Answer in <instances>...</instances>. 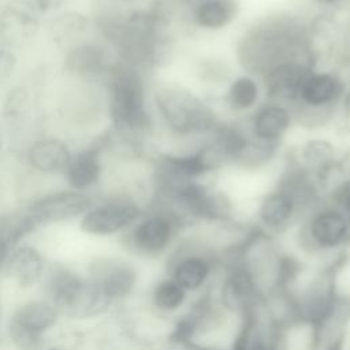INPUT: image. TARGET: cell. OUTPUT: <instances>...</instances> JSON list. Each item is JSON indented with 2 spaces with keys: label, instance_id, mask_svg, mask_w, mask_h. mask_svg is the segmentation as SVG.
Wrapping results in <instances>:
<instances>
[{
  "label": "cell",
  "instance_id": "cell-1",
  "mask_svg": "<svg viewBox=\"0 0 350 350\" xmlns=\"http://www.w3.org/2000/svg\"><path fill=\"white\" fill-rule=\"evenodd\" d=\"M287 60H308L317 64L310 42L308 18L291 12H276L249 25L235 49L239 70L258 78L271 67Z\"/></svg>",
  "mask_w": 350,
  "mask_h": 350
},
{
  "label": "cell",
  "instance_id": "cell-2",
  "mask_svg": "<svg viewBox=\"0 0 350 350\" xmlns=\"http://www.w3.org/2000/svg\"><path fill=\"white\" fill-rule=\"evenodd\" d=\"M154 124L175 146L204 141L224 119L216 100L180 79L160 81L152 93Z\"/></svg>",
  "mask_w": 350,
  "mask_h": 350
},
{
  "label": "cell",
  "instance_id": "cell-3",
  "mask_svg": "<svg viewBox=\"0 0 350 350\" xmlns=\"http://www.w3.org/2000/svg\"><path fill=\"white\" fill-rule=\"evenodd\" d=\"M108 75V109L115 134L138 145L154 129L146 83L138 67L115 63Z\"/></svg>",
  "mask_w": 350,
  "mask_h": 350
},
{
  "label": "cell",
  "instance_id": "cell-4",
  "mask_svg": "<svg viewBox=\"0 0 350 350\" xmlns=\"http://www.w3.org/2000/svg\"><path fill=\"white\" fill-rule=\"evenodd\" d=\"M349 81L342 66L316 64L310 68L291 105L297 126L312 133L332 126Z\"/></svg>",
  "mask_w": 350,
  "mask_h": 350
},
{
  "label": "cell",
  "instance_id": "cell-5",
  "mask_svg": "<svg viewBox=\"0 0 350 350\" xmlns=\"http://www.w3.org/2000/svg\"><path fill=\"white\" fill-rule=\"evenodd\" d=\"M291 232L301 257L329 264L350 249V220L325 200L313 206Z\"/></svg>",
  "mask_w": 350,
  "mask_h": 350
},
{
  "label": "cell",
  "instance_id": "cell-6",
  "mask_svg": "<svg viewBox=\"0 0 350 350\" xmlns=\"http://www.w3.org/2000/svg\"><path fill=\"white\" fill-rule=\"evenodd\" d=\"M48 294L57 313L74 320L98 317L113 304L97 284L68 269H56L51 275Z\"/></svg>",
  "mask_w": 350,
  "mask_h": 350
},
{
  "label": "cell",
  "instance_id": "cell-7",
  "mask_svg": "<svg viewBox=\"0 0 350 350\" xmlns=\"http://www.w3.org/2000/svg\"><path fill=\"white\" fill-rule=\"evenodd\" d=\"M182 223L168 211L148 206L144 215L126 231L127 246L146 258L167 257L185 232Z\"/></svg>",
  "mask_w": 350,
  "mask_h": 350
},
{
  "label": "cell",
  "instance_id": "cell-8",
  "mask_svg": "<svg viewBox=\"0 0 350 350\" xmlns=\"http://www.w3.org/2000/svg\"><path fill=\"white\" fill-rule=\"evenodd\" d=\"M345 157L346 154L335 138L321 131H313L290 150L287 160L312 174L325 196L328 186L342 172Z\"/></svg>",
  "mask_w": 350,
  "mask_h": 350
},
{
  "label": "cell",
  "instance_id": "cell-9",
  "mask_svg": "<svg viewBox=\"0 0 350 350\" xmlns=\"http://www.w3.org/2000/svg\"><path fill=\"white\" fill-rule=\"evenodd\" d=\"M146 211L131 197H116L93 209H89L82 220V231L92 235H113L127 231Z\"/></svg>",
  "mask_w": 350,
  "mask_h": 350
},
{
  "label": "cell",
  "instance_id": "cell-10",
  "mask_svg": "<svg viewBox=\"0 0 350 350\" xmlns=\"http://www.w3.org/2000/svg\"><path fill=\"white\" fill-rule=\"evenodd\" d=\"M245 124L250 135L269 146L282 148L297 126L290 105L272 100H264L247 118Z\"/></svg>",
  "mask_w": 350,
  "mask_h": 350
},
{
  "label": "cell",
  "instance_id": "cell-11",
  "mask_svg": "<svg viewBox=\"0 0 350 350\" xmlns=\"http://www.w3.org/2000/svg\"><path fill=\"white\" fill-rule=\"evenodd\" d=\"M265 100L261 79L246 71H235L216 97L224 118L245 119Z\"/></svg>",
  "mask_w": 350,
  "mask_h": 350
},
{
  "label": "cell",
  "instance_id": "cell-12",
  "mask_svg": "<svg viewBox=\"0 0 350 350\" xmlns=\"http://www.w3.org/2000/svg\"><path fill=\"white\" fill-rule=\"evenodd\" d=\"M92 209V200L81 191H56L44 196L29 206L26 215L36 227L66 221Z\"/></svg>",
  "mask_w": 350,
  "mask_h": 350
},
{
  "label": "cell",
  "instance_id": "cell-13",
  "mask_svg": "<svg viewBox=\"0 0 350 350\" xmlns=\"http://www.w3.org/2000/svg\"><path fill=\"white\" fill-rule=\"evenodd\" d=\"M316 63L308 60H287L268 68L261 77L265 100L293 105L301 83Z\"/></svg>",
  "mask_w": 350,
  "mask_h": 350
},
{
  "label": "cell",
  "instance_id": "cell-14",
  "mask_svg": "<svg viewBox=\"0 0 350 350\" xmlns=\"http://www.w3.org/2000/svg\"><path fill=\"white\" fill-rule=\"evenodd\" d=\"M40 29V11L30 0H11L0 12V40L7 46L29 44Z\"/></svg>",
  "mask_w": 350,
  "mask_h": 350
},
{
  "label": "cell",
  "instance_id": "cell-15",
  "mask_svg": "<svg viewBox=\"0 0 350 350\" xmlns=\"http://www.w3.org/2000/svg\"><path fill=\"white\" fill-rule=\"evenodd\" d=\"M90 282L97 284L113 302L131 295L138 283V272L124 260H103L93 264Z\"/></svg>",
  "mask_w": 350,
  "mask_h": 350
},
{
  "label": "cell",
  "instance_id": "cell-16",
  "mask_svg": "<svg viewBox=\"0 0 350 350\" xmlns=\"http://www.w3.org/2000/svg\"><path fill=\"white\" fill-rule=\"evenodd\" d=\"M113 64L107 49L96 42H78L67 51L64 59V68L79 77L108 74Z\"/></svg>",
  "mask_w": 350,
  "mask_h": 350
},
{
  "label": "cell",
  "instance_id": "cell-17",
  "mask_svg": "<svg viewBox=\"0 0 350 350\" xmlns=\"http://www.w3.org/2000/svg\"><path fill=\"white\" fill-rule=\"evenodd\" d=\"M109 137H101L97 144L71 156L66 167V178L71 187L83 190L94 185L101 174L100 153L107 145Z\"/></svg>",
  "mask_w": 350,
  "mask_h": 350
},
{
  "label": "cell",
  "instance_id": "cell-18",
  "mask_svg": "<svg viewBox=\"0 0 350 350\" xmlns=\"http://www.w3.org/2000/svg\"><path fill=\"white\" fill-rule=\"evenodd\" d=\"M193 298L191 294L165 273L152 286L149 294L153 309L163 316L174 317V320L190 306Z\"/></svg>",
  "mask_w": 350,
  "mask_h": 350
},
{
  "label": "cell",
  "instance_id": "cell-19",
  "mask_svg": "<svg viewBox=\"0 0 350 350\" xmlns=\"http://www.w3.org/2000/svg\"><path fill=\"white\" fill-rule=\"evenodd\" d=\"M10 278L21 287L34 286L42 276L44 258L41 253L29 245L15 247L5 264Z\"/></svg>",
  "mask_w": 350,
  "mask_h": 350
},
{
  "label": "cell",
  "instance_id": "cell-20",
  "mask_svg": "<svg viewBox=\"0 0 350 350\" xmlns=\"http://www.w3.org/2000/svg\"><path fill=\"white\" fill-rule=\"evenodd\" d=\"M33 168L41 172H59L66 170L71 153L67 145L56 138H44L36 141L27 154Z\"/></svg>",
  "mask_w": 350,
  "mask_h": 350
},
{
  "label": "cell",
  "instance_id": "cell-21",
  "mask_svg": "<svg viewBox=\"0 0 350 350\" xmlns=\"http://www.w3.org/2000/svg\"><path fill=\"white\" fill-rule=\"evenodd\" d=\"M89 19L81 12H64L55 19H52L49 25V33L53 41L62 48H72L77 45L78 38L83 36L88 30Z\"/></svg>",
  "mask_w": 350,
  "mask_h": 350
},
{
  "label": "cell",
  "instance_id": "cell-22",
  "mask_svg": "<svg viewBox=\"0 0 350 350\" xmlns=\"http://www.w3.org/2000/svg\"><path fill=\"white\" fill-rule=\"evenodd\" d=\"M34 228L36 226L26 213L0 217V271L5 267L18 242Z\"/></svg>",
  "mask_w": 350,
  "mask_h": 350
},
{
  "label": "cell",
  "instance_id": "cell-23",
  "mask_svg": "<svg viewBox=\"0 0 350 350\" xmlns=\"http://www.w3.org/2000/svg\"><path fill=\"white\" fill-rule=\"evenodd\" d=\"M57 310L51 302L46 301H30L23 304L14 314L12 319L25 327H29L37 332L45 334L57 321Z\"/></svg>",
  "mask_w": 350,
  "mask_h": 350
},
{
  "label": "cell",
  "instance_id": "cell-24",
  "mask_svg": "<svg viewBox=\"0 0 350 350\" xmlns=\"http://www.w3.org/2000/svg\"><path fill=\"white\" fill-rule=\"evenodd\" d=\"M30 112V93L25 86L12 88L3 105V115L7 123L12 127H19Z\"/></svg>",
  "mask_w": 350,
  "mask_h": 350
},
{
  "label": "cell",
  "instance_id": "cell-25",
  "mask_svg": "<svg viewBox=\"0 0 350 350\" xmlns=\"http://www.w3.org/2000/svg\"><path fill=\"white\" fill-rule=\"evenodd\" d=\"M8 336L18 350H41L45 343L44 334L22 325L12 317L8 321Z\"/></svg>",
  "mask_w": 350,
  "mask_h": 350
},
{
  "label": "cell",
  "instance_id": "cell-26",
  "mask_svg": "<svg viewBox=\"0 0 350 350\" xmlns=\"http://www.w3.org/2000/svg\"><path fill=\"white\" fill-rule=\"evenodd\" d=\"M16 64L15 56L8 52L0 49V85L12 74Z\"/></svg>",
  "mask_w": 350,
  "mask_h": 350
},
{
  "label": "cell",
  "instance_id": "cell-27",
  "mask_svg": "<svg viewBox=\"0 0 350 350\" xmlns=\"http://www.w3.org/2000/svg\"><path fill=\"white\" fill-rule=\"evenodd\" d=\"M350 0H309L316 11H334L339 12Z\"/></svg>",
  "mask_w": 350,
  "mask_h": 350
},
{
  "label": "cell",
  "instance_id": "cell-28",
  "mask_svg": "<svg viewBox=\"0 0 350 350\" xmlns=\"http://www.w3.org/2000/svg\"><path fill=\"white\" fill-rule=\"evenodd\" d=\"M40 12H48L59 8L66 0H30Z\"/></svg>",
  "mask_w": 350,
  "mask_h": 350
},
{
  "label": "cell",
  "instance_id": "cell-29",
  "mask_svg": "<svg viewBox=\"0 0 350 350\" xmlns=\"http://www.w3.org/2000/svg\"><path fill=\"white\" fill-rule=\"evenodd\" d=\"M115 1L123 3V4H129V3H134V1H137V0H115Z\"/></svg>",
  "mask_w": 350,
  "mask_h": 350
},
{
  "label": "cell",
  "instance_id": "cell-30",
  "mask_svg": "<svg viewBox=\"0 0 350 350\" xmlns=\"http://www.w3.org/2000/svg\"><path fill=\"white\" fill-rule=\"evenodd\" d=\"M46 350H63L62 347H49V349H46Z\"/></svg>",
  "mask_w": 350,
  "mask_h": 350
}]
</instances>
